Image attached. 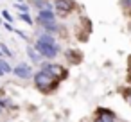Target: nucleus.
<instances>
[{"label":"nucleus","mask_w":131,"mask_h":122,"mask_svg":"<svg viewBox=\"0 0 131 122\" xmlns=\"http://www.w3.org/2000/svg\"><path fill=\"white\" fill-rule=\"evenodd\" d=\"M34 84L38 86V90L41 92H52L56 90V86L59 84V79H56L50 72H47L45 68H40L36 74H34Z\"/></svg>","instance_id":"2"},{"label":"nucleus","mask_w":131,"mask_h":122,"mask_svg":"<svg viewBox=\"0 0 131 122\" xmlns=\"http://www.w3.org/2000/svg\"><path fill=\"white\" fill-rule=\"evenodd\" d=\"M4 27H6V29H7V31H11V32H13V31H15V27H13V25H11V24H4Z\"/></svg>","instance_id":"16"},{"label":"nucleus","mask_w":131,"mask_h":122,"mask_svg":"<svg viewBox=\"0 0 131 122\" xmlns=\"http://www.w3.org/2000/svg\"><path fill=\"white\" fill-rule=\"evenodd\" d=\"M41 68H45L47 72H50V74H52L56 79H59V81L67 77V70H65L61 65H56V63H43Z\"/></svg>","instance_id":"4"},{"label":"nucleus","mask_w":131,"mask_h":122,"mask_svg":"<svg viewBox=\"0 0 131 122\" xmlns=\"http://www.w3.org/2000/svg\"><path fill=\"white\" fill-rule=\"evenodd\" d=\"M34 49L40 52L41 58H47V59H54L59 54V45L56 43L54 36L49 34V32H43V34L38 36V40L34 43Z\"/></svg>","instance_id":"1"},{"label":"nucleus","mask_w":131,"mask_h":122,"mask_svg":"<svg viewBox=\"0 0 131 122\" xmlns=\"http://www.w3.org/2000/svg\"><path fill=\"white\" fill-rule=\"evenodd\" d=\"M0 58H2V50H0Z\"/></svg>","instance_id":"19"},{"label":"nucleus","mask_w":131,"mask_h":122,"mask_svg":"<svg viewBox=\"0 0 131 122\" xmlns=\"http://www.w3.org/2000/svg\"><path fill=\"white\" fill-rule=\"evenodd\" d=\"M129 63H131V58H129Z\"/></svg>","instance_id":"21"},{"label":"nucleus","mask_w":131,"mask_h":122,"mask_svg":"<svg viewBox=\"0 0 131 122\" xmlns=\"http://www.w3.org/2000/svg\"><path fill=\"white\" fill-rule=\"evenodd\" d=\"M2 16H4V20H6L7 24H11V22H13V15H11L7 9H4V11H2Z\"/></svg>","instance_id":"13"},{"label":"nucleus","mask_w":131,"mask_h":122,"mask_svg":"<svg viewBox=\"0 0 131 122\" xmlns=\"http://www.w3.org/2000/svg\"><path fill=\"white\" fill-rule=\"evenodd\" d=\"M97 118H95V122H115V118H111V117H106V115H95Z\"/></svg>","instance_id":"10"},{"label":"nucleus","mask_w":131,"mask_h":122,"mask_svg":"<svg viewBox=\"0 0 131 122\" xmlns=\"http://www.w3.org/2000/svg\"><path fill=\"white\" fill-rule=\"evenodd\" d=\"M22 2H24V0H18V4H22Z\"/></svg>","instance_id":"18"},{"label":"nucleus","mask_w":131,"mask_h":122,"mask_svg":"<svg viewBox=\"0 0 131 122\" xmlns=\"http://www.w3.org/2000/svg\"><path fill=\"white\" fill-rule=\"evenodd\" d=\"M15 7H16L20 13H29V6H27V4H24V2H22V4H16Z\"/></svg>","instance_id":"12"},{"label":"nucleus","mask_w":131,"mask_h":122,"mask_svg":"<svg viewBox=\"0 0 131 122\" xmlns=\"http://www.w3.org/2000/svg\"><path fill=\"white\" fill-rule=\"evenodd\" d=\"M11 72H13L11 65H9L6 59H2V58H0V75H6V74H11Z\"/></svg>","instance_id":"8"},{"label":"nucleus","mask_w":131,"mask_h":122,"mask_svg":"<svg viewBox=\"0 0 131 122\" xmlns=\"http://www.w3.org/2000/svg\"><path fill=\"white\" fill-rule=\"evenodd\" d=\"M18 18H20L22 22H25L27 25H32V18H31L27 13H20V15H18Z\"/></svg>","instance_id":"9"},{"label":"nucleus","mask_w":131,"mask_h":122,"mask_svg":"<svg viewBox=\"0 0 131 122\" xmlns=\"http://www.w3.org/2000/svg\"><path fill=\"white\" fill-rule=\"evenodd\" d=\"M120 4L124 7H131V0H120Z\"/></svg>","instance_id":"15"},{"label":"nucleus","mask_w":131,"mask_h":122,"mask_svg":"<svg viewBox=\"0 0 131 122\" xmlns=\"http://www.w3.org/2000/svg\"><path fill=\"white\" fill-rule=\"evenodd\" d=\"M13 74L16 77H20V79H29V77H32V68L27 63H20V65H16L13 68Z\"/></svg>","instance_id":"5"},{"label":"nucleus","mask_w":131,"mask_h":122,"mask_svg":"<svg viewBox=\"0 0 131 122\" xmlns=\"http://www.w3.org/2000/svg\"><path fill=\"white\" fill-rule=\"evenodd\" d=\"M127 83H129V84H131V74H129V75H127Z\"/></svg>","instance_id":"17"},{"label":"nucleus","mask_w":131,"mask_h":122,"mask_svg":"<svg viewBox=\"0 0 131 122\" xmlns=\"http://www.w3.org/2000/svg\"><path fill=\"white\" fill-rule=\"evenodd\" d=\"M56 9L61 15H68L74 9V2L72 0H56Z\"/></svg>","instance_id":"6"},{"label":"nucleus","mask_w":131,"mask_h":122,"mask_svg":"<svg viewBox=\"0 0 131 122\" xmlns=\"http://www.w3.org/2000/svg\"><path fill=\"white\" fill-rule=\"evenodd\" d=\"M0 50H2V54H6L7 58H13V52L7 49V45H6V43H0Z\"/></svg>","instance_id":"11"},{"label":"nucleus","mask_w":131,"mask_h":122,"mask_svg":"<svg viewBox=\"0 0 131 122\" xmlns=\"http://www.w3.org/2000/svg\"><path fill=\"white\" fill-rule=\"evenodd\" d=\"M27 54H29V58H31L32 63H40L41 61V56H40V52L34 47H27Z\"/></svg>","instance_id":"7"},{"label":"nucleus","mask_w":131,"mask_h":122,"mask_svg":"<svg viewBox=\"0 0 131 122\" xmlns=\"http://www.w3.org/2000/svg\"><path fill=\"white\" fill-rule=\"evenodd\" d=\"M34 2H36V6H38V7H47V9L50 7V4L47 2V0H34Z\"/></svg>","instance_id":"14"},{"label":"nucleus","mask_w":131,"mask_h":122,"mask_svg":"<svg viewBox=\"0 0 131 122\" xmlns=\"http://www.w3.org/2000/svg\"><path fill=\"white\" fill-rule=\"evenodd\" d=\"M129 102H131V99H129Z\"/></svg>","instance_id":"22"},{"label":"nucleus","mask_w":131,"mask_h":122,"mask_svg":"<svg viewBox=\"0 0 131 122\" xmlns=\"http://www.w3.org/2000/svg\"><path fill=\"white\" fill-rule=\"evenodd\" d=\"M38 24L41 25V27H47V25H50V24H56V15H54V11H50V9H41L40 13H38Z\"/></svg>","instance_id":"3"},{"label":"nucleus","mask_w":131,"mask_h":122,"mask_svg":"<svg viewBox=\"0 0 131 122\" xmlns=\"http://www.w3.org/2000/svg\"><path fill=\"white\" fill-rule=\"evenodd\" d=\"M0 24H2V18H0Z\"/></svg>","instance_id":"20"}]
</instances>
